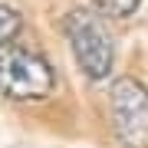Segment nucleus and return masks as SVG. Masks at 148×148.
I'll list each match as a JSON object with an SVG mask.
<instances>
[{"instance_id": "obj_1", "label": "nucleus", "mask_w": 148, "mask_h": 148, "mask_svg": "<svg viewBox=\"0 0 148 148\" xmlns=\"http://www.w3.org/2000/svg\"><path fill=\"white\" fill-rule=\"evenodd\" d=\"M66 36L73 46V56L79 69L92 82L106 79L115 66V40L106 23V13L92 10V7H76L66 16Z\"/></svg>"}, {"instance_id": "obj_2", "label": "nucleus", "mask_w": 148, "mask_h": 148, "mask_svg": "<svg viewBox=\"0 0 148 148\" xmlns=\"http://www.w3.org/2000/svg\"><path fill=\"white\" fill-rule=\"evenodd\" d=\"M56 76L53 66L40 53L23 46H0V95L13 102H40L53 92Z\"/></svg>"}, {"instance_id": "obj_3", "label": "nucleus", "mask_w": 148, "mask_h": 148, "mask_svg": "<svg viewBox=\"0 0 148 148\" xmlns=\"http://www.w3.org/2000/svg\"><path fill=\"white\" fill-rule=\"evenodd\" d=\"M109 106H112V125L125 148H148V89L142 82L122 79L112 82L109 89Z\"/></svg>"}, {"instance_id": "obj_4", "label": "nucleus", "mask_w": 148, "mask_h": 148, "mask_svg": "<svg viewBox=\"0 0 148 148\" xmlns=\"http://www.w3.org/2000/svg\"><path fill=\"white\" fill-rule=\"evenodd\" d=\"M23 27V16L13 10L10 3H0V46H7Z\"/></svg>"}, {"instance_id": "obj_5", "label": "nucleus", "mask_w": 148, "mask_h": 148, "mask_svg": "<svg viewBox=\"0 0 148 148\" xmlns=\"http://www.w3.org/2000/svg\"><path fill=\"white\" fill-rule=\"evenodd\" d=\"M95 10L106 13V16H132L138 7H142V0H92Z\"/></svg>"}]
</instances>
